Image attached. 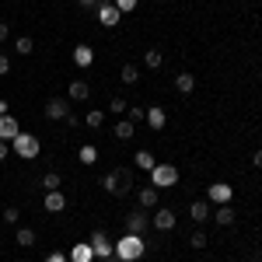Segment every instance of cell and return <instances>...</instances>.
I'll return each mask as SVG.
<instances>
[{
	"label": "cell",
	"mask_w": 262,
	"mask_h": 262,
	"mask_svg": "<svg viewBox=\"0 0 262 262\" xmlns=\"http://www.w3.org/2000/svg\"><path fill=\"white\" fill-rule=\"evenodd\" d=\"M210 213H213V210H210V203H206V200H196V203H192V206H189V217H192V221H196V224L210 221Z\"/></svg>",
	"instance_id": "2e32d148"
},
{
	"label": "cell",
	"mask_w": 262,
	"mask_h": 262,
	"mask_svg": "<svg viewBox=\"0 0 262 262\" xmlns=\"http://www.w3.org/2000/svg\"><path fill=\"white\" fill-rule=\"evenodd\" d=\"M126 108H129V101H126V98H112V101H108V112H112V116H119V112H126Z\"/></svg>",
	"instance_id": "1f68e13d"
},
{
	"label": "cell",
	"mask_w": 262,
	"mask_h": 262,
	"mask_svg": "<svg viewBox=\"0 0 262 262\" xmlns=\"http://www.w3.org/2000/svg\"><path fill=\"white\" fill-rule=\"evenodd\" d=\"M234 196V189L227 185V182H213L210 189H206V203H213V206H224V203H231Z\"/></svg>",
	"instance_id": "52a82bcc"
},
{
	"label": "cell",
	"mask_w": 262,
	"mask_h": 262,
	"mask_svg": "<svg viewBox=\"0 0 262 262\" xmlns=\"http://www.w3.org/2000/svg\"><path fill=\"white\" fill-rule=\"evenodd\" d=\"M67 98H70V101H88V98H91V88H88V81H70V88H67Z\"/></svg>",
	"instance_id": "5bb4252c"
},
{
	"label": "cell",
	"mask_w": 262,
	"mask_h": 262,
	"mask_svg": "<svg viewBox=\"0 0 262 262\" xmlns=\"http://www.w3.org/2000/svg\"><path fill=\"white\" fill-rule=\"evenodd\" d=\"M4 74H11V60H7V56L0 53V77H4Z\"/></svg>",
	"instance_id": "d590c367"
},
{
	"label": "cell",
	"mask_w": 262,
	"mask_h": 262,
	"mask_svg": "<svg viewBox=\"0 0 262 262\" xmlns=\"http://www.w3.org/2000/svg\"><path fill=\"white\" fill-rule=\"evenodd\" d=\"M158 192H161V189H154V185L140 189V206L143 210H154V206H158Z\"/></svg>",
	"instance_id": "ffe728a7"
},
{
	"label": "cell",
	"mask_w": 262,
	"mask_h": 262,
	"mask_svg": "<svg viewBox=\"0 0 262 262\" xmlns=\"http://www.w3.org/2000/svg\"><path fill=\"white\" fill-rule=\"evenodd\" d=\"M81 161L84 164H95V161H98V150H95L91 143H84V147H81Z\"/></svg>",
	"instance_id": "f546056e"
},
{
	"label": "cell",
	"mask_w": 262,
	"mask_h": 262,
	"mask_svg": "<svg viewBox=\"0 0 262 262\" xmlns=\"http://www.w3.org/2000/svg\"><path fill=\"white\" fill-rule=\"evenodd\" d=\"M161 49H147V53H143V63H147V67H150V70H158V67H161Z\"/></svg>",
	"instance_id": "484cf974"
},
{
	"label": "cell",
	"mask_w": 262,
	"mask_h": 262,
	"mask_svg": "<svg viewBox=\"0 0 262 262\" xmlns=\"http://www.w3.org/2000/svg\"><path fill=\"white\" fill-rule=\"evenodd\" d=\"M175 182H179V168H175V164L158 161L150 168V185H154V189H171Z\"/></svg>",
	"instance_id": "277c9868"
},
{
	"label": "cell",
	"mask_w": 262,
	"mask_h": 262,
	"mask_svg": "<svg viewBox=\"0 0 262 262\" xmlns=\"http://www.w3.org/2000/svg\"><path fill=\"white\" fill-rule=\"evenodd\" d=\"M175 88H179L182 95H192V91H196V77H192L189 70H182L179 77H175Z\"/></svg>",
	"instance_id": "d6986e66"
},
{
	"label": "cell",
	"mask_w": 262,
	"mask_h": 262,
	"mask_svg": "<svg viewBox=\"0 0 262 262\" xmlns=\"http://www.w3.org/2000/svg\"><path fill=\"white\" fill-rule=\"evenodd\" d=\"M91 252H95V259H112V255H116V245L108 242V234H105L101 227L91 234Z\"/></svg>",
	"instance_id": "5b68a950"
},
{
	"label": "cell",
	"mask_w": 262,
	"mask_h": 262,
	"mask_svg": "<svg viewBox=\"0 0 262 262\" xmlns=\"http://www.w3.org/2000/svg\"><path fill=\"white\" fill-rule=\"evenodd\" d=\"M42 262H70V259H67L63 252H49V255H46V259H42Z\"/></svg>",
	"instance_id": "e575fe53"
},
{
	"label": "cell",
	"mask_w": 262,
	"mask_h": 262,
	"mask_svg": "<svg viewBox=\"0 0 262 262\" xmlns=\"http://www.w3.org/2000/svg\"><path fill=\"white\" fill-rule=\"evenodd\" d=\"M7 35H11V28H7V21H0V46L7 42Z\"/></svg>",
	"instance_id": "74e56055"
},
{
	"label": "cell",
	"mask_w": 262,
	"mask_h": 262,
	"mask_svg": "<svg viewBox=\"0 0 262 262\" xmlns=\"http://www.w3.org/2000/svg\"><path fill=\"white\" fill-rule=\"evenodd\" d=\"M189 245H192V248H206V234H203V231H192Z\"/></svg>",
	"instance_id": "d6a6232c"
},
{
	"label": "cell",
	"mask_w": 262,
	"mask_h": 262,
	"mask_svg": "<svg viewBox=\"0 0 262 262\" xmlns=\"http://www.w3.org/2000/svg\"><path fill=\"white\" fill-rule=\"evenodd\" d=\"M210 217H213V221L221 224V227H231V224L238 221V213H234V210H231V203H224V206H217V210H213V213H210Z\"/></svg>",
	"instance_id": "9a60e30c"
},
{
	"label": "cell",
	"mask_w": 262,
	"mask_h": 262,
	"mask_svg": "<svg viewBox=\"0 0 262 262\" xmlns=\"http://www.w3.org/2000/svg\"><path fill=\"white\" fill-rule=\"evenodd\" d=\"M42 189H46V192L60 189V175H56V171H46V175H42Z\"/></svg>",
	"instance_id": "83f0119b"
},
{
	"label": "cell",
	"mask_w": 262,
	"mask_h": 262,
	"mask_svg": "<svg viewBox=\"0 0 262 262\" xmlns=\"http://www.w3.org/2000/svg\"><path fill=\"white\" fill-rule=\"evenodd\" d=\"M143 116H147V108H140V105H129V108H126V119L133 122V126L143 122Z\"/></svg>",
	"instance_id": "f1b7e54d"
},
{
	"label": "cell",
	"mask_w": 262,
	"mask_h": 262,
	"mask_svg": "<svg viewBox=\"0 0 262 262\" xmlns=\"http://www.w3.org/2000/svg\"><path fill=\"white\" fill-rule=\"evenodd\" d=\"M67 259H70V262H91V259H95V252H91V242H88V245H84V242H81V245H74Z\"/></svg>",
	"instance_id": "ac0fdd59"
},
{
	"label": "cell",
	"mask_w": 262,
	"mask_h": 262,
	"mask_svg": "<svg viewBox=\"0 0 262 262\" xmlns=\"http://www.w3.org/2000/svg\"><path fill=\"white\" fill-rule=\"evenodd\" d=\"M143 252H147L143 234H122L119 242H116V259H119V262H137Z\"/></svg>",
	"instance_id": "6da1fadb"
},
{
	"label": "cell",
	"mask_w": 262,
	"mask_h": 262,
	"mask_svg": "<svg viewBox=\"0 0 262 262\" xmlns=\"http://www.w3.org/2000/svg\"><path fill=\"white\" fill-rule=\"evenodd\" d=\"M11 143H14V154H18L21 161H35V158H39V150H42V143H39L35 133H18Z\"/></svg>",
	"instance_id": "3957f363"
},
{
	"label": "cell",
	"mask_w": 262,
	"mask_h": 262,
	"mask_svg": "<svg viewBox=\"0 0 262 262\" xmlns=\"http://www.w3.org/2000/svg\"><path fill=\"white\" fill-rule=\"evenodd\" d=\"M252 164H255V168H262V150H255V158H252Z\"/></svg>",
	"instance_id": "60d3db41"
},
{
	"label": "cell",
	"mask_w": 262,
	"mask_h": 262,
	"mask_svg": "<svg viewBox=\"0 0 262 262\" xmlns=\"http://www.w3.org/2000/svg\"><path fill=\"white\" fill-rule=\"evenodd\" d=\"M101 189L112 192V196H126V192L133 189V171H129V168H116V171H108V175L101 179Z\"/></svg>",
	"instance_id": "7a4b0ae2"
},
{
	"label": "cell",
	"mask_w": 262,
	"mask_h": 262,
	"mask_svg": "<svg viewBox=\"0 0 262 262\" xmlns=\"http://www.w3.org/2000/svg\"><path fill=\"white\" fill-rule=\"evenodd\" d=\"M137 4H140V0H116V7H119L122 14H126V11H137Z\"/></svg>",
	"instance_id": "836d02e7"
},
{
	"label": "cell",
	"mask_w": 262,
	"mask_h": 262,
	"mask_svg": "<svg viewBox=\"0 0 262 262\" xmlns=\"http://www.w3.org/2000/svg\"><path fill=\"white\" fill-rule=\"evenodd\" d=\"M74 63H77V67H91V63H95V49H91L88 42H81V46L74 49Z\"/></svg>",
	"instance_id": "e0dca14e"
},
{
	"label": "cell",
	"mask_w": 262,
	"mask_h": 262,
	"mask_svg": "<svg viewBox=\"0 0 262 262\" xmlns=\"http://www.w3.org/2000/svg\"><path fill=\"white\" fill-rule=\"evenodd\" d=\"M0 116H7V101L0 98Z\"/></svg>",
	"instance_id": "b9f144b4"
},
{
	"label": "cell",
	"mask_w": 262,
	"mask_h": 262,
	"mask_svg": "<svg viewBox=\"0 0 262 262\" xmlns=\"http://www.w3.org/2000/svg\"><path fill=\"white\" fill-rule=\"evenodd\" d=\"M18 133H21V122L14 119L11 112H7V116H0V140H14Z\"/></svg>",
	"instance_id": "7c38bea8"
},
{
	"label": "cell",
	"mask_w": 262,
	"mask_h": 262,
	"mask_svg": "<svg viewBox=\"0 0 262 262\" xmlns=\"http://www.w3.org/2000/svg\"><path fill=\"white\" fill-rule=\"evenodd\" d=\"M42 206H46L49 213H63V210H67V196H63L60 189H53V192H46V200H42Z\"/></svg>",
	"instance_id": "4fadbf2b"
},
{
	"label": "cell",
	"mask_w": 262,
	"mask_h": 262,
	"mask_svg": "<svg viewBox=\"0 0 262 262\" xmlns=\"http://www.w3.org/2000/svg\"><path fill=\"white\" fill-rule=\"evenodd\" d=\"M7 154H11L7 150V140H0V161H7Z\"/></svg>",
	"instance_id": "f35d334b"
},
{
	"label": "cell",
	"mask_w": 262,
	"mask_h": 262,
	"mask_svg": "<svg viewBox=\"0 0 262 262\" xmlns=\"http://www.w3.org/2000/svg\"><path fill=\"white\" fill-rule=\"evenodd\" d=\"M0 221H4V224H18L21 221V210H18V206H7V210L0 213Z\"/></svg>",
	"instance_id": "4dcf8cb0"
},
{
	"label": "cell",
	"mask_w": 262,
	"mask_h": 262,
	"mask_svg": "<svg viewBox=\"0 0 262 262\" xmlns=\"http://www.w3.org/2000/svg\"><path fill=\"white\" fill-rule=\"evenodd\" d=\"M122 21V11L116 7V4H98V25H105V28H116Z\"/></svg>",
	"instance_id": "9c48e42d"
},
{
	"label": "cell",
	"mask_w": 262,
	"mask_h": 262,
	"mask_svg": "<svg viewBox=\"0 0 262 262\" xmlns=\"http://www.w3.org/2000/svg\"><path fill=\"white\" fill-rule=\"evenodd\" d=\"M101 262H119V259H116V255H112V259H101Z\"/></svg>",
	"instance_id": "7bdbcfd3"
},
{
	"label": "cell",
	"mask_w": 262,
	"mask_h": 262,
	"mask_svg": "<svg viewBox=\"0 0 262 262\" xmlns=\"http://www.w3.org/2000/svg\"><path fill=\"white\" fill-rule=\"evenodd\" d=\"M147 227H150V217H147L143 206H140V210H133V213L126 217V234H143Z\"/></svg>",
	"instance_id": "ba28073f"
},
{
	"label": "cell",
	"mask_w": 262,
	"mask_h": 262,
	"mask_svg": "<svg viewBox=\"0 0 262 262\" xmlns=\"http://www.w3.org/2000/svg\"><path fill=\"white\" fill-rule=\"evenodd\" d=\"M14 49H18L21 56H32V53H35V42L28 39V35H21V39H18V42H14Z\"/></svg>",
	"instance_id": "4316f807"
},
{
	"label": "cell",
	"mask_w": 262,
	"mask_h": 262,
	"mask_svg": "<svg viewBox=\"0 0 262 262\" xmlns=\"http://www.w3.org/2000/svg\"><path fill=\"white\" fill-rule=\"evenodd\" d=\"M143 122H147V126H150L154 133H161L164 126H168V116H164L161 105H150V108H147V116H143Z\"/></svg>",
	"instance_id": "8fae6325"
},
{
	"label": "cell",
	"mask_w": 262,
	"mask_h": 262,
	"mask_svg": "<svg viewBox=\"0 0 262 262\" xmlns=\"http://www.w3.org/2000/svg\"><path fill=\"white\" fill-rule=\"evenodd\" d=\"M84 122H88L91 129H101V122H105V112H101V108H91V112L84 116Z\"/></svg>",
	"instance_id": "d4e9b609"
},
{
	"label": "cell",
	"mask_w": 262,
	"mask_h": 262,
	"mask_svg": "<svg viewBox=\"0 0 262 262\" xmlns=\"http://www.w3.org/2000/svg\"><path fill=\"white\" fill-rule=\"evenodd\" d=\"M14 238H18L21 248H32V245H35V231H32V227H18V234H14Z\"/></svg>",
	"instance_id": "603a6c76"
},
{
	"label": "cell",
	"mask_w": 262,
	"mask_h": 262,
	"mask_svg": "<svg viewBox=\"0 0 262 262\" xmlns=\"http://www.w3.org/2000/svg\"><path fill=\"white\" fill-rule=\"evenodd\" d=\"M70 105H74V101H70V98H49V101H46V108H42V112H46V119H53V122H56V119H67V116H70Z\"/></svg>",
	"instance_id": "8992f818"
},
{
	"label": "cell",
	"mask_w": 262,
	"mask_h": 262,
	"mask_svg": "<svg viewBox=\"0 0 262 262\" xmlns=\"http://www.w3.org/2000/svg\"><path fill=\"white\" fill-rule=\"evenodd\" d=\"M164 4H168V0H164Z\"/></svg>",
	"instance_id": "ee69618b"
},
{
	"label": "cell",
	"mask_w": 262,
	"mask_h": 262,
	"mask_svg": "<svg viewBox=\"0 0 262 262\" xmlns=\"http://www.w3.org/2000/svg\"><path fill=\"white\" fill-rule=\"evenodd\" d=\"M133 161H137V168H140V171H150V168H154V154H150V150H137V158H133Z\"/></svg>",
	"instance_id": "7402d4cb"
},
{
	"label": "cell",
	"mask_w": 262,
	"mask_h": 262,
	"mask_svg": "<svg viewBox=\"0 0 262 262\" xmlns=\"http://www.w3.org/2000/svg\"><path fill=\"white\" fill-rule=\"evenodd\" d=\"M150 227H158V231H171V227H175V210H171V206H161V210H154V217H150Z\"/></svg>",
	"instance_id": "30bf717a"
},
{
	"label": "cell",
	"mask_w": 262,
	"mask_h": 262,
	"mask_svg": "<svg viewBox=\"0 0 262 262\" xmlns=\"http://www.w3.org/2000/svg\"><path fill=\"white\" fill-rule=\"evenodd\" d=\"M77 4H81V7H84V11H88V7H98V4H101V0H77Z\"/></svg>",
	"instance_id": "ab89813d"
},
{
	"label": "cell",
	"mask_w": 262,
	"mask_h": 262,
	"mask_svg": "<svg viewBox=\"0 0 262 262\" xmlns=\"http://www.w3.org/2000/svg\"><path fill=\"white\" fill-rule=\"evenodd\" d=\"M119 77H122V84H137V81H140V70H137V63H126Z\"/></svg>",
	"instance_id": "cb8c5ba5"
},
{
	"label": "cell",
	"mask_w": 262,
	"mask_h": 262,
	"mask_svg": "<svg viewBox=\"0 0 262 262\" xmlns=\"http://www.w3.org/2000/svg\"><path fill=\"white\" fill-rule=\"evenodd\" d=\"M112 133H116V140H129V137L137 133V126H133L129 119H122V122H116V129H112Z\"/></svg>",
	"instance_id": "44dd1931"
},
{
	"label": "cell",
	"mask_w": 262,
	"mask_h": 262,
	"mask_svg": "<svg viewBox=\"0 0 262 262\" xmlns=\"http://www.w3.org/2000/svg\"><path fill=\"white\" fill-rule=\"evenodd\" d=\"M63 122H67L70 129H77V126H81V116H74V112H70V116H67V119H63Z\"/></svg>",
	"instance_id": "8d00e7d4"
}]
</instances>
